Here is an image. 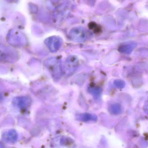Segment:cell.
Returning <instances> with one entry per match:
<instances>
[{"instance_id": "7a4b0ae2", "label": "cell", "mask_w": 148, "mask_h": 148, "mask_svg": "<svg viewBox=\"0 0 148 148\" xmlns=\"http://www.w3.org/2000/svg\"><path fill=\"white\" fill-rule=\"evenodd\" d=\"M79 65V61L75 55H71L66 58L64 64L63 71L67 75H72L77 71Z\"/></svg>"}, {"instance_id": "52a82bcc", "label": "cell", "mask_w": 148, "mask_h": 148, "mask_svg": "<svg viewBox=\"0 0 148 148\" xmlns=\"http://www.w3.org/2000/svg\"><path fill=\"white\" fill-rule=\"evenodd\" d=\"M136 46L135 43L133 42L124 43L119 46V51L123 53L128 54L132 51Z\"/></svg>"}, {"instance_id": "7c38bea8", "label": "cell", "mask_w": 148, "mask_h": 148, "mask_svg": "<svg viewBox=\"0 0 148 148\" xmlns=\"http://www.w3.org/2000/svg\"><path fill=\"white\" fill-rule=\"evenodd\" d=\"M0 148H5V146L1 142H0Z\"/></svg>"}, {"instance_id": "6da1fadb", "label": "cell", "mask_w": 148, "mask_h": 148, "mask_svg": "<svg viewBox=\"0 0 148 148\" xmlns=\"http://www.w3.org/2000/svg\"><path fill=\"white\" fill-rule=\"evenodd\" d=\"M45 65L54 79L58 80L61 77L63 70L61 60L60 59L56 58H50L46 60Z\"/></svg>"}, {"instance_id": "277c9868", "label": "cell", "mask_w": 148, "mask_h": 148, "mask_svg": "<svg viewBox=\"0 0 148 148\" xmlns=\"http://www.w3.org/2000/svg\"><path fill=\"white\" fill-rule=\"evenodd\" d=\"M62 43V39L57 36L50 37L45 41L47 47L52 52L57 51L61 47Z\"/></svg>"}, {"instance_id": "ba28073f", "label": "cell", "mask_w": 148, "mask_h": 148, "mask_svg": "<svg viewBox=\"0 0 148 148\" xmlns=\"http://www.w3.org/2000/svg\"><path fill=\"white\" fill-rule=\"evenodd\" d=\"M77 118L81 121L87 122V121H97V116L94 114H90L89 113H85L83 114H79L77 116Z\"/></svg>"}, {"instance_id": "9c48e42d", "label": "cell", "mask_w": 148, "mask_h": 148, "mask_svg": "<svg viewBox=\"0 0 148 148\" xmlns=\"http://www.w3.org/2000/svg\"><path fill=\"white\" fill-rule=\"evenodd\" d=\"M109 112L112 114H119L121 112V106L118 103L113 104L109 106L108 108Z\"/></svg>"}, {"instance_id": "30bf717a", "label": "cell", "mask_w": 148, "mask_h": 148, "mask_svg": "<svg viewBox=\"0 0 148 148\" xmlns=\"http://www.w3.org/2000/svg\"><path fill=\"white\" fill-rule=\"evenodd\" d=\"M89 27H90V29L93 30L96 32H99V27L97 25V24L94 22L90 23V25H89Z\"/></svg>"}, {"instance_id": "5b68a950", "label": "cell", "mask_w": 148, "mask_h": 148, "mask_svg": "<svg viewBox=\"0 0 148 148\" xmlns=\"http://www.w3.org/2000/svg\"><path fill=\"white\" fill-rule=\"evenodd\" d=\"M18 138V133L14 130H9L5 132L2 136V140L8 143H14L17 142Z\"/></svg>"}, {"instance_id": "3957f363", "label": "cell", "mask_w": 148, "mask_h": 148, "mask_svg": "<svg viewBox=\"0 0 148 148\" xmlns=\"http://www.w3.org/2000/svg\"><path fill=\"white\" fill-rule=\"evenodd\" d=\"M69 36L72 41L76 42H84L87 38L86 31L82 27L73 28L69 32Z\"/></svg>"}, {"instance_id": "8992f818", "label": "cell", "mask_w": 148, "mask_h": 148, "mask_svg": "<svg viewBox=\"0 0 148 148\" xmlns=\"http://www.w3.org/2000/svg\"><path fill=\"white\" fill-rule=\"evenodd\" d=\"M31 99L28 97H18L14 98L13 100L14 105L21 109L28 107L31 105Z\"/></svg>"}, {"instance_id": "8fae6325", "label": "cell", "mask_w": 148, "mask_h": 148, "mask_svg": "<svg viewBox=\"0 0 148 148\" xmlns=\"http://www.w3.org/2000/svg\"><path fill=\"white\" fill-rule=\"evenodd\" d=\"M114 84L118 88H123L125 86V83L122 80H116L114 82Z\"/></svg>"}]
</instances>
